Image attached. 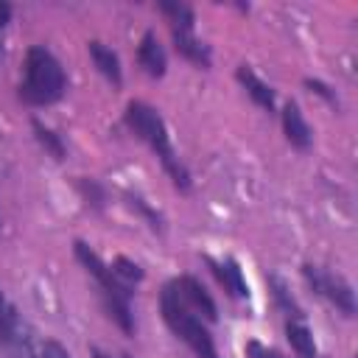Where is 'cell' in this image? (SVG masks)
Here are the masks:
<instances>
[{"instance_id": "ac0fdd59", "label": "cell", "mask_w": 358, "mask_h": 358, "mask_svg": "<svg viewBox=\"0 0 358 358\" xmlns=\"http://www.w3.org/2000/svg\"><path fill=\"white\" fill-rule=\"evenodd\" d=\"M159 11L165 17H171V28H190L193 31L196 14H193L190 6H185V3H159Z\"/></svg>"}, {"instance_id": "4fadbf2b", "label": "cell", "mask_w": 358, "mask_h": 358, "mask_svg": "<svg viewBox=\"0 0 358 358\" xmlns=\"http://www.w3.org/2000/svg\"><path fill=\"white\" fill-rule=\"evenodd\" d=\"M285 338H288L291 350L296 352V358H319L316 338H313L310 327L305 324V319H285Z\"/></svg>"}, {"instance_id": "7402d4cb", "label": "cell", "mask_w": 358, "mask_h": 358, "mask_svg": "<svg viewBox=\"0 0 358 358\" xmlns=\"http://www.w3.org/2000/svg\"><path fill=\"white\" fill-rule=\"evenodd\" d=\"M246 355L249 358H285L280 350H274L268 344H260V341H246Z\"/></svg>"}, {"instance_id": "e0dca14e", "label": "cell", "mask_w": 358, "mask_h": 358, "mask_svg": "<svg viewBox=\"0 0 358 358\" xmlns=\"http://www.w3.org/2000/svg\"><path fill=\"white\" fill-rule=\"evenodd\" d=\"M76 187H78L81 199L87 201V207L101 210V207L106 204V187H103L98 179H87V176H81V179L76 182Z\"/></svg>"}, {"instance_id": "8fae6325", "label": "cell", "mask_w": 358, "mask_h": 358, "mask_svg": "<svg viewBox=\"0 0 358 358\" xmlns=\"http://www.w3.org/2000/svg\"><path fill=\"white\" fill-rule=\"evenodd\" d=\"M171 31H173V45H176V50H179L187 62H193L196 67H210L213 53H210V48H207L190 28H171Z\"/></svg>"}, {"instance_id": "3957f363", "label": "cell", "mask_w": 358, "mask_h": 358, "mask_svg": "<svg viewBox=\"0 0 358 358\" xmlns=\"http://www.w3.org/2000/svg\"><path fill=\"white\" fill-rule=\"evenodd\" d=\"M64 90H67V76L59 59L45 45L28 48L25 64H22L20 98L31 106H48V103H56L64 95Z\"/></svg>"}, {"instance_id": "ba28073f", "label": "cell", "mask_w": 358, "mask_h": 358, "mask_svg": "<svg viewBox=\"0 0 358 358\" xmlns=\"http://www.w3.org/2000/svg\"><path fill=\"white\" fill-rule=\"evenodd\" d=\"M282 131H285V140L299 151H308L310 143H313V131H310V126H308L296 101L282 103Z\"/></svg>"}, {"instance_id": "cb8c5ba5", "label": "cell", "mask_w": 358, "mask_h": 358, "mask_svg": "<svg viewBox=\"0 0 358 358\" xmlns=\"http://www.w3.org/2000/svg\"><path fill=\"white\" fill-rule=\"evenodd\" d=\"M90 355H92V358H131V355H126V352H106V350H101V347H90Z\"/></svg>"}, {"instance_id": "52a82bcc", "label": "cell", "mask_w": 358, "mask_h": 358, "mask_svg": "<svg viewBox=\"0 0 358 358\" xmlns=\"http://www.w3.org/2000/svg\"><path fill=\"white\" fill-rule=\"evenodd\" d=\"M173 285H176V291H179V296L185 299V305L190 308V310H199L207 322H215L218 319V308H215V302H213V296L207 294V288L196 280V277H190V274H182L179 280H173Z\"/></svg>"}, {"instance_id": "d6986e66", "label": "cell", "mask_w": 358, "mask_h": 358, "mask_svg": "<svg viewBox=\"0 0 358 358\" xmlns=\"http://www.w3.org/2000/svg\"><path fill=\"white\" fill-rule=\"evenodd\" d=\"M123 199H126V204H129L131 210H137V213L145 218V224H148L154 232H162V215H159V213H157V210H154L143 196H137V193H129V190H126V193H123Z\"/></svg>"}, {"instance_id": "7a4b0ae2", "label": "cell", "mask_w": 358, "mask_h": 358, "mask_svg": "<svg viewBox=\"0 0 358 358\" xmlns=\"http://www.w3.org/2000/svg\"><path fill=\"white\" fill-rule=\"evenodd\" d=\"M76 257L78 263L87 268V274L95 280L98 296L103 302L106 316L123 330V333H134V313H131V285L120 282L115 277V271L98 257V252H92L84 241H76Z\"/></svg>"}, {"instance_id": "6da1fadb", "label": "cell", "mask_w": 358, "mask_h": 358, "mask_svg": "<svg viewBox=\"0 0 358 358\" xmlns=\"http://www.w3.org/2000/svg\"><path fill=\"white\" fill-rule=\"evenodd\" d=\"M126 126L159 157L165 173L171 176V182L179 187V190H187L190 187V173L187 168L182 165V159L176 157V148L171 143V134H168V126L165 120L159 117V112L143 101H129L126 106Z\"/></svg>"}, {"instance_id": "7c38bea8", "label": "cell", "mask_w": 358, "mask_h": 358, "mask_svg": "<svg viewBox=\"0 0 358 358\" xmlns=\"http://www.w3.org/2000/svg\"><path fill=\"white\" fill-rule=\"evenodd\" d=\"M235 78L241 81V87L246 90V95L260 106V109H274V90L249 67V64H241L238 70H235Z\"/></svg>"}, {"instance_id": "603a6c76", "label": "cell", "mask_w": 358, "mask_h": 358, "mask_svg": "<svg viewBox=\"0 0 358 358\" xmlns=\"http://www.w3.org/2000/svg\"><path fill=\"white\" fill-rule=\"evenodd\" d=\"M305 87H308L310 92H316L319 98H324V101H330V103L336 101V95L330 92V87H327V84H322L319 78H305Z\"/></svg>"}, {"instance_id": "277c9868", "label": "cell", "mask_w": 358, "mask_h": 358, "mask_svg": "<svg viewBox=\"0 0 358 358\" xmlns=\"http://www.w3.org/2000/svg\"><path fill=\"white\" fill-rule=\"evenodd\" d=\"M159 310H162V319L165 324L173 330L176 338H182L193 352L196 358H221L218 350H215V341L210 336V330L201 324V319L185 305V299L179 296L176 285L168 282L159 294Z\"/></svg>"}, {"instance_id": "ffe728a7", "label": "cell", "mask_w": 358, "mask_h": 358, "mask_svg": "<svg viewBox=\"0 0 358 358\" xmlns=\"http://www.w3.org/2000/svg\"><path fill=\"white\" fill-rule=\"evenodd\" d=\"M112 271H115V277L120 280V282H126V285H134V282H140L143 280V268L134 263V260H129V257H115L112 260V266H109Z\"/></svg>"}, {"instance_id": "9a60e30c", "label": "cell", "mask_w": 358, "mask_h": 358, "mask_svg": "<svg viewBox=\"0 0 358 358\" xmlns=\"http://www.w3.org/2000/svg\"><path fill=\"white\" fill-rule=\"evenodd\" d=\"M268 291H271V299H274V305L285 313V319H305L302 316V308L296 305V299L291 296V291H288V285L277 277V274H268Z\"/></svg>"}, {"instance_id": "8992f818", "label": "cell", "mask_w": 358, "mask_h": 358, "mask_svg": "<svg viewBox=\"0 0 358 358\" xmlns=\"http://www.w3.org/2000/svg\"><path fill=\"white\" fill-rule=\"evenodd\" d=\"M0 344L8 347L11 352H28L34 344L25 319L11 305H6V310L0 313Z\"/></svg>"}, {"instance_id": "5b68a950", "label": "cell", "mask_w": 358, "mask_h": 358, "mask_svg": "<svg viewBox=\"0 0 358 358\" xmlns=\"http://www.w3.org/2000/svg\"><path fill=\"white\" fill-rule=\"evenodd\" d=\"M302 277L305 282L313 288V294L324 296L330 305H336L344 316H352L355 313V291L352 285L341 277V274H333V271H324L322 266H313V263H305L302 266Z\"/></svg>"}, {"instance_id": "484cf974", "label": "cell", "mask_w": 358, "mask_h": 358, "mask_svg": "<svg viewBox=\"0 0 358 358\" xmlns=\"http://www.w3.org/2000/svg\"><path fill=\"white\" fill-rule=\"evenodd\" d=\"M6 310V299H3V291H0V313Z\"/></svg>"}, {"instance_id": "44dd1931", "label": "cell", "mask_w": 358, "mask_h": 358, "mask_svg": "<svg viewBox=\"0 0 358 358\" xmlns=\"http://www.w3.org/2000/svg\"><path fill=\"white\" fill-rule=\"evenodd\" d=\"M28 358H70V352H67L59 341L45 338V341H39V344H31Z\"/></svg>"}, {"instance_id": "2e32d148", "label": "cell", "mask_w": 358, "mask_h": 358, "mask_svg": "<svg viewBox=\"0 0 358 358\" xmlns=\"http://www.w3.org/2000/svg\"><path fill=\"white\" fill-rule=\"evenodd\" d=\"M31 129H34V134H36V140H39V145L53 157V159H64L67 157V148H64V140L50 129V126H45L42 120H34L31 123Z\"/></svg>"}, {"instance_id": "9c48e42d", "label": "cell", "mask_w": 358, "mask_h": 358, "mask_svg": "<svg viewBox=\"0 0 358 358\" xmlns=\"http://www.w3.org/2000/svg\"><path fill=\"white\" fill-rule=\"evenodd\" d=\"M207 263H210L213 274L218 277V282L224 285V291H227L229 296H235V299H246V296H249L246 277H243V271H241V266H238L235 257H224V260L207 257Z\"/></svg>"}, {"instance_id": "d4e9b609", "label": "cell", "mask_w": 358, "mask_h": 358, "mask_svg": "<svg viewBox=\"0 0 358 358\" xmlns=\"http://www.w3.org/2000/svg\"><path fill=\"white\" fill-rule=\"evenodd\" d=\"M8 20H11V6H8V3H0V28H3Z\"/></svg>"}, {"instance_id": "5bb4252c", "label": "cell", "mask_w": 358, "mask_h": 358, "mask_svg": "<svg viewBox=\"0 0 358 358\" xmlns=\"http://www.w3.org/2000/svg\"><path fill=\"white\" fill-rule=\"evenodd\" d=\"M87 50H90V56H92L95 67H98V70H101L112 84H120V81H123L120 59H117V53H115L112 48H106L103 42H90V45H87Z\"/></svg>"}, {"instance_id": "30bf717a", "label": "cell", "mask_w": 358, "mask_h": 358, "mask_svg": "<svg viewBox=\"0 0 358 358\" xmlns=\"http://www.w3.org/2000/svg\"><path fill=\"white\" fill-rule=\"evenodd\" d=\"M137 62H140V67H143L148 76H154V78L165 76L168 56H165V50H162V45H159V39H157L154 31H145V34H143L140 48H137Z\"/></svg>"}]
</instances>
